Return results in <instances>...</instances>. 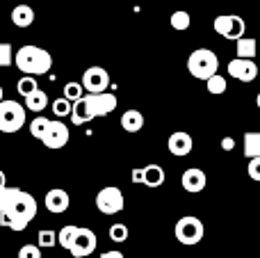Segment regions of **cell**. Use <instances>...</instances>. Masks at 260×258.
<instances>
[{"label": "cell", "mask_w": 260, "mask_h": 258, "mask_svg": "<svg viewBox=\"0 0 260 258\" xmlns=\"http://www.w3.org/2000/svg\"><path fill=\"white\" fill-rule=\"evenodd\" d=\"M112 110H117V96L112 91L103 94H85L80 101L71 105V121L76 126L91 121L96 117H108Z\"/></svg>", "instance_id": "1"}, {"label": "cell", "mask_w": 260, "mask_h": 258, "mask_svg": "<svg viewBox=\"0 0 260 258\" xmlns=\"http://www.w3.org/2000/svg\"><path fill=\"white\" fill-rule=\"evenodd\" d=\"M35 215H37L35 197L21 190L16 195V199L12 201V206L0 215V224L7 227V229H12V231H25L27 224L35 219Z\"/></svg>", "instance_id": "2"}, {"label": "cell", "mask_w": 260, "mask_h": 258, "mask_svg": "<svg viewBox=\"0 0 260 258\" xmlns=\"http://www.w3.org/2000/svg\"><path fill=\"white\" fill-rule=\"evenodd\" d=\"M14 62H16V69L25 76H44V73L50 71L53 67V55L46 48H39V46H21L14 55Z\"/></svg>", "instance_id": "3"}, {"label": "cell", "mask_w": 260, "mask_h": 258, "mask_svg": "<svg viewBox=\"0 0 260 258\" xmlns=\"http://www.w3.org/2000/svg\"><path fill=\"white\" fill-rule=\"evenodd\" d=\"M217 69H219V59H217V55L208 48L194 50L187 59V71L192 73L197 80H210V78L217 73Z\"/></svg>", "instance_id": "4"}, {"label": "cell", "mask_w": 260, "mask_h": 258, "mask_svg": "<svg viewBox=\"0 0 260 258\" xmlns=\"http://www.w3.org/2000/svg\"><path fill=\"white\" fill-rule=\"evenodd\" d=\"M25 126V105L16 101L0 103V133H18Z\"/></svg>", "instance_id": "5"}, {"label": "cell", "mask_w": 260, "mask_h": 258, "mask_svg": "<svg viewBox=\"0 0 260 258\" xmlns=\"http://www.w3.org/2000/svg\"><path fill=\"white\" fill-rule=\"evenodd\" d=\"M176 238H178L180 245H199V242L203 240V224L201 219L192 217V215H187V217H180L178 224H176Z\"/></svg>", "instance_id": "6"}, {"label": "cell", "mask_w": 260, "mask_h": 258, "mask_svg": "<svg viewBox=\"0 0 260 258\" xmlns=\"http://www.w3.org/2000/svg\"><path fill=\"white\" fill-rule=\"evenodd\" d=\"M215 32L219 37H226V39L238 41L240 37H244V30H247V23H244L242 16L238 14H221V16L215 18Z\"/></svg>", "instance_id": "7"}, {"label": "cell", "mask_w": 260, "mask_h": 258, "mask_svg": "<svg viewBox=\"0 0 260 258\" xmlns=\"http://www.w3.org/2000/svg\"><path fill=\"white\" fill-rule=\"evenodd\" d=\"M126 201H123V192L114 185H108L96 195V208L103 215H117L123 210Z\"/></svg>", "instance_id": "8"}, {"label": "cell", "mask_w": 260, "mask_h": 258, "mask_svg": "<svg viewBox=\"0 0 260 258\" xmlns=\"http://www.w3.org/2000/svg\"><path fill=\"white\" fill-rule=\"evenodd\" d=\"M82 89L89 94H103L110 87V73L103 67H89L82 73Z\"/></svg>", "instance_id": "9"}, {"label": "cell", "mask_w": 260, "mask_h": 258, "mask_svg": "<svg viewBox=\"0 0 260 258\" xmlns=\"http://www.w3.org/2000/svg\"><path fill=\"white\" fill-rule=\"evenodd\" d=\"M96 245H99V240H96V233L91 231V229H80L78 227V233L76 238H73V245H71V254L73 258H85V256H91L96 251Z\"/></svg>", "instance_id": "10"}, {"label": "cell", "mask_w": 260, "mask_h": 258, "mask_svg": "<svg viewBox=\"0 0 260 258\" xmlns=\"http://www.w3.org/2000/svg\"><path fill=\"white\" fill-rule=\"evenodd\" d=\"M69 137H71V133H69V126L62 121H50L48 128H46L44 137H41V142H44V146H48V149H62V146H67Z\"/></svg>", "instance_id": "11"}, {"label": "cell", "mask_w": 260, "mask_h": 258, "mask_svg": "<svg viewBox=\"0 0 260 258\" xmlns=\"http://www.w3.org/2000/svg\"><path fill=\"white\" fill-rule=\"evenodd\" d=\"M133 181L146 187H160L165 183V169L160 165H146L142 169H133Z\"/></svg>", "instance_id": "12"}, {"label": "cell", "mask_w": 260, "mask_h": 258, "mask_svg": "<svg viewBox=\"0 0 260 258\" xmlns=\"http://www.w3.org/2000/svg\"><path fill=\"white\" fill-rule=\"evenodd\" d=\"M229 73L240 82H253L258 78V67L253 59H231L229 62Z\"/></svg>", "instance_id": "13"}, {"label": "cell", "mask_w": 260, "mask_h": 258, "mask_svg": "<svg viewBox=\"0 0 260 258\" xmlns=\"http://www.w3.org/2000/svg\"><path fill=\"white\" fill-rule=\"evenodd\" d=\"M194 142L192 137L187 135V133L178 131V133H171L169 140H167V149H169L171 155H176V158H183V155H187L189 151H192Z\"/></svg>", "instance_id": "14"}, {"label": "cell", "mask_w": 260, "mask_h": 258, "mask_svg": "<svg viewBox=\"0 0 260 258\" xmlns=\"http://www.w3.org/2000/svg\"><path fill=\"white\" fill-rule=\"evenodd\" d=\"M44 204H46V210H48V213L59 215V213H67V210H69V204H71V199H69V195L64 190L55 187V190L46 192Z\"/></svg>", "instance_id": "15"}, {"label": "cell", "mask_w": 260, "mask_h": 258, "mask_svg": "<svg viewBox=\"0 0 260 258\" xmlns=\"http://www.w3.org/2000/svg\"><path fill=\"white\" fill-rule=\"evenodd\" d=\"M180 183H183V190L185 192H192V195H197V192H201L203 187H206L208 178H206V174H203L201 169H187V172H183V178H180Z\"/></svg>", "instance_id": "16"}, {"label": "cell", "mask_w": 260, "mask_h": 258, "mask_svg": "<svg viewBox=\"0 0 260 258\" xmlns=\"http://www.w3.org/2000/svg\"><path fill=\"white\" fill-rule=\"evenodd\" d=\"M12 23L16 27H30L35 23V9L30 5H16L12 9Z\"/></svg>", "instance_id": "17"}, {"label": "cell", "mask_w": 260, "mask_h": 258, "mask_svg": "<svg viewBox=\"0 0 260 258\" xmlns=\"http://www.w3.org/2000/svg\"><path fill=\"white\" fill-rule=\"evenodd\" d=\"M258 50V41L253 37H240L235 41V53H238L240 59H253Z\"/></svg>", "instance_id": "18"}, {"label": "cell", "mask_w": 260, "mask_h": 258, "mask_svg": "<svg viewBox=\"0 0 260 258\" xmlns=\"http://www.w3.org/2000/svg\"><path fill=\"white\" fill-rule=\"evenodd\" d=\"M121 128L126 133H139L144 128V114L139 110H126L121 117Z\"/></svg>", "instance_id": "19"}, {"label": "cell", "mask_w": 260, "mask_h": 258, "mask_svg": "<svg viewBox=\"0 0 260 258\" xmlns=\"http://www.w3.org/2000/svg\"><path fill=\"white\" fill-rule=\"evenodd\" d=\"M48 108V96L46 91L35 89L30 96H25V110H32V112H44Z\"/></svg>", "instance_id": "20"}, {"label": "cell", "mask_w": 260, "mask_h": 258, "mask_svg": "<svg viewBox=\"0 0 260 258\" xmlns=\"http://www.w3.org/2000/svg\"><path fill=\"white\" fill-rule=\"evenodd\" d=\"M244 155L249 160L260 158V133H247L244 135Z\"/></svg>", "instance_id": "21"}, {"label": "cell", "mask_w": 260, "mask_h": 258, "mask_svg": "<svg viewBox=\"0 0 260 258\" xmlns=\"http://www.w3.org/2000/svg\"><path fill=\"white\" fill-rule=\"evenodd\" d=\"M18 187H9V185H5L3 190H0V215L5 213V210L12 206V201L16 199V195H18Z\"/></svg>", "instance_id": "22"}, {"label": "cell", "mask_w": 260, "mask_h": 258, "mask_svg": "<svg viewBox=\"0 0 260 258\" xmlns=\"http://www.w3.org/2000/svg\"><path fill=\"white\" fill-rule=\"evenodd\" d=\"M76 233H78V227H73V224H71V227H64L62 231L57 233V245H59V247H64V249H71Z\"/></svg>", "instance_id": "23"}, {"label": "cell", "mask_w": 260, "mask_h": 258, "mask_svg": "<svg viewBox=\"0 0 260 258\" xmlns=\"http://www.w3.org/2000/svg\"><path fill=\"white\" fill-rule=\"evenodd\" d=\"M16 89H18V94L25 99V96H30L35 89H39V85H37V78H32V76H23L21 80L16 82Z\"/></svg>", "instance_id": "24"}, {"label": "cell", "mask_w": 260, "mask_h": 258, "mask_svg": "<svg viewBox=\"0 0 260 258\" xmlns=\"http://www.w3.org/2000/svg\"><path fill=\"white\" fill-rule=\"evenodd\" d=\"M48 123H50V119L48 117H35L32 119V123H30V135L32 137H37V140H41L44 137V133H46V128H48Z\"/></svg>", "instance_id": "25"}, {"label": "cell", "mask_w": 260, "mask_h": 258, "mask_svg": "<svg viewBox=\"0 0 260 258\" xmlns=\"http://www.w3.org/2000/svg\"><path fill=\"white\" fill-rule=\"evenodd\" d=\"M82 91L85 89H82L80 82H67V85H64V99H67L69 103H76V101H80L82 96H85Z\"/></svg>", "instance_id": "26"}, {"label": "cell", "mask_w": 260, "mask_h": 258, "mask_svg": "<svg viewBox=\"0 0 260 258\" xmlns=\"http://www.w3.org/2000/svg\"><path fill=\"white\" fill-rule=\"evenodd\" d=\"M171 27H174V30H178V32L187 30V27H189V14L185 12V9L174 12V14H171Z\"/></svg>", "instance_id": "27"}, {"label": "cell", "mask_w": 260, "mask_h": 258, "mask_svg": "<svg viewBox=\"0 0 260 258\" xmlns=\"http://www.w3.org/2000/svg\"><path fill=\"white\" fill-rule=\"evenodd\" d=\"M206 82H208V91H210V94L219 96V94H224L226 91V78L219 76V73H215V76H212L210 80H206Z\"/></svg>", "instance_id": "28"}, {"label": "cell", "mask_w": 260, "mask_h": 258, "mask_svg": "<svg viewBox=\"0 0 260 258\" xmlns=\"http://www.w3.org/2000/svg\"><path fill=\"white\" fill-rule=\"evenodd\" d=\"M14 64V48L7 41H0V69L3 67H12Z\"/></svg>", "instance_id": "29"}, {"label": "cell", "mask_w": 260, "mask_h": 258, "mask_svg": "<svg viewBox=\"0 0 260 258\" xmlns=\"http://www.w3.org/2000/svg\"><path fill=\"white\" fill-rule=\"evenodd\" d=\"M37 242H39V245H37L39 249H41V247L50 249V247L57 245V233H55V231H48V229H44V231H39V240H37Z\"/></svg>", "instance_id": "30"}, {"label": "cell", "mask_w": 260, "mask_h": 258, "mask_svg": "<svg viewBox=\"0 0 260 258\" xmlns=\"http://www.w3.org/2000/svg\"><path fill=\"white\" fill-rule=\"evenodd\" d=\"M110 240L112 242H126L128 240V227L126 224H112V227H110Z\"/></svg>", "instance_id": "31"}, {"label": "cell", "mask_w": 260, "mask_h": 258, "mask_svg": "<svg viewBox=\"0 0 260 258\" xmlns=\"http://www.w3.org/2000/svg\"><path fill=\"white\" fill-rule=\"evenodd\" d=\"M71 105L73 103H69L67 99H57V101H53V114L55 117H69L71 114Z\"/></svg>", "instance_id": "32"}, {"label": "cell", "mask_w": 260, "mask_h": 258, "mask_svg": "<svg viewBox=\"0 0 260 258\" xmlns=\"http://www.w3.org/2000/svg\"><path fill=\"white\" fill-rule=\"evenodd\" d=\"M18 258H41V249L37 245H23L18 249Z\"/></svg>", "instance_id": "33"}, {"label": "cell", "mask_w": 260, "mask_h": 258, "mask_svg": "<svg viewBox=\"0 0 260 258\" xmlns=\"http://www.w3.org/2000/svg\"><path fill=\"white\" fill-rule=\"evenodd\" d=\"M249 176H251L253 181L260 183V158H251V160H249Z\"/></svg>", "instance_id": "34"}, {"label": "cell", "mask_w": 260, "mask_h": 258, "mask_svg": "<svg viewBox=\"0 0 260 258\" xmlns=\"http://www.w3.org/2000/svg\"><path fill=\"white\" fill-rule=\"evenodd\" d=\"M221 149H224V151H233L235 149V140H233V137H224V140H221Z\"/></svg>", "instance_id": "35"}, {"label": "cell", "mask_w": 260, "mask_h": 258, "mask_svg": "<svg viewBox=\"0 0 260 258\" xmlns=\"http://www.w3.org/2000/svg\"><path fill=\"white\" fill-rule=\"evenodd\" d=\"M101 258H123L121 251H105V254H101Z\"/></svg>", "instance_id": "36"}, {"label": "cell", "mask_w": 260, "mask_h": 258, "mask_svg": "<svg viewBox=\"0 0 260 258\" xmlns=\"http://www.w3.org/2000/svg\"><path fill=\"white\" fill-rule=\"evenodd\" d=\"M5 185H7V176H5V172L0 169V190H3Z\"/></svg>", "instance_id": "37"}, {"label": "cell", "mask_w": 260, "mask_h": 258, "mask_svg": "<svg viewBox=\"0 0 260 258\" xmlns=\"http://www.w3.org/2000/svg\"><path fill=\"white\" fill-rule=\"evenodd\" d=\"M3 101H5V89L0 87V103H3Z\"/></svg>", "instance_id": "38"}, {"label": "cell", "mask_w": 260, "mask_h": 258, "mask_svg": "<svg viewBox=\"0 0 260 258\" xmlns=\"http://www.w3.org/2000/svg\"><path fill=\"white\" fill-rule=\"evenodd\" d=\"M256 105H258V108H260V94H258V99H256Z\"/></svg>", "instance_id": "39"}]
</instances>
